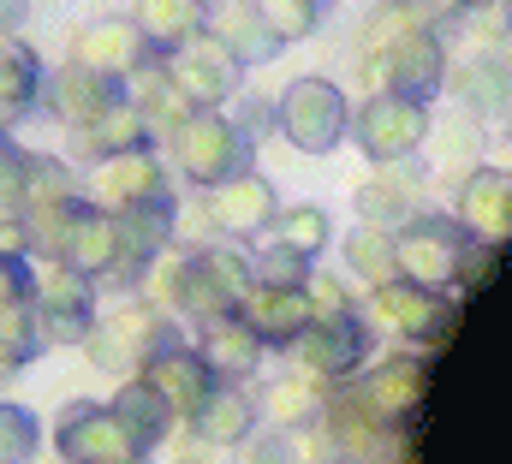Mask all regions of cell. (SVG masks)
<instances>
[{
	"label": "cell",
	"instance_id": "1",
	"mask_svg": "<svg viewBox=\"0 0 512 464\" xmlns=\"http://www.w3.org/2000/svg\"><path fill=\"white\" fill-rule=\"evenodd\" d=\"M60 453L72 464H131L143 453V441L120 405H78L60 423Z\"/></svg>",
	"mask_w": 512,
	"mask_h": 464
},
{
	"label": "cell",
	"instance_id": "2",
	"mask_svg": "<svg viewBox=\"0 0 512 464\" xmlns=\"http://www.w3.org/2000/svg\"><path fill=\"white\" fill-rule=\"evenodd\" d=\"M280 125H286V137H292L298 149L328 155V149L346 137V102H340V90H334V84L304 78V84H292V90H286V102H280Z\"/></svg>",
	"mask_w": 512,
	"mask_h": 464
},
{
	"label": "cell",
	"instance_id": "3",
	"mask_svg": "<svg viewBox=\"0 0 512 464\" xmlns=\"http://www.w3.org/2000/svg\"><path fill=\"white\" fill-rule=\"evenodd\" d=\"M179 167L191 173V179H203V185H221L227 173H239L245 167V137H239V125H227V119L215 114H191L179 125Z\"/></svg>",
	"mask_w": 512,
	"mask_h": 464
},
{
	"label": "cell",
	"instance_id": "4",
	"mask_svg": "<svg viewBox=\"0 0 512 464\" xmlns=\"http://www.w3.org/2000/svg\"><path fill=\"white\" fill-rule=\"evenodd\" d=\"M417 137H423V108L417 102H405V96H376L364 114H358V149L370 155V161H399L405 149H417Z\"/></svg>",
	"mask_w": 512,
	"mask_h": 464
},
{
	"label": "cell",
	"instance_id": "5",
	"mask_svg": "<svg viewBox=\"0 0 512 464\" xmlns=\"http://www.w3.org/2000/svg\"><path fill=\"white\" fill-rule=\"evenodd\" d=\"M399 268H405V280L441 292L447 280H459V232L447 221H423L417 232L399 238Z\"/></svg>",
	"mask_w": 512,
	"mask_h": 464
},
{
	"label": "cell",
	"instance_id": "6",
	"mask_svg": "<svg viewBox=\"0 0 512 464\" xmlns=\"http://www.w3.org/2000/svg\"><path fill=\"white\" fill-rule=\"evenodd\" d=\"M143 24H126V18H102V24H90L84 30V42H78V60L90 66V72H108V78H120L131 66H143Z\"/></svg>",
	"mask_w": 512,
	"mask_h": 464
},
{
	"label": "cell",
	"instance_id": "7",
	"mask_svg": "<svg viewBox=\"0 0 512 464\" xmlns=\"http://www.w3.org/2000/svg\"><path fill=\"white\" fill-rule=\"evenodd\" d=\"M245 316L262 340H292L298 328H316V304L298 286H262L245 298Z\"/></svg>",
	"mask_w": 512,
	"mask_h": 464
},
{
	"label": "cell",
	"instance_id": "8",
	"mask_svg": "<svg viewBox=\"0 0 512 464\" xmlns=\"http://www.w3.org/2000/svg\"><path fill=\"white\" fill-rule=\"evenodd\" d=\"M376 316L382 322H393L399 334H441L447 328V304L429 292V286H417V280H387V286H376Z\"/></svg>",
	"mask_w": 512,
	"mask_h": 464
},
{
	"label": "cell",
	"instance_id": "9",
	"mask_svg": "<svg viewBox=\"0 0 512 464\" xmlns=\"http://www.w3.org/2000/svg\"><path fill=\"white\" fill-rule=\"evenodd\" d=\"M173 78L191 90V96H227L239 84V60L227 54L221 36H197L179 60H173Z\"/></svg>",
	"mask_w": 512,
	"mask_h": 464
},
{
	"label": "cell",
	"instance_id": "10",
	"mask_svg": "<svg viewBox=\"0 0 512 464\" xmlns=\"http://www.w3.org/2000/svg\"><path fill=\"white\" fill-rule=\"evenodd\" d=\"M298 357L316 369V375H340L364 357V328L352 316H322L310 328V340H298Z\"/></svg>",
	"mask_w": 512,
	"mask_h": 464
},
{
	"label": "cell",
	"instance_id": "11",
	"mask_svg": "<svg viewBox=\"0 0 512 464\" xmlns=\"http://www.w3.org/2000/svg\"><path fill=\"white\" fill-rule=\"evenodd\" d=\"M155 191H161V167L149 161V155H137V149H126L120 161H108L102 173H96V197L114 209H143V203H155Z\"/></svg>",
	"mask_w": 512,
	"mask_h": 464
},
{
	"label": "cell",
	"instance_id": "12",
	"mask_svg": "<svg viewBox=\"0 0 512 464\" xmlns=\"http://www.w3.org/2000/svg\"><path fill=\"white\" fill-rule=\"evenodd\" d=\"M459 215L483 232V238L512 232V179L507 173H495V167L471 173V185H465V197H459Z\"/></svg>",
	"mask_w": 512,
	"mask_h": 464
},
{
	"label": "cell",
	"instance_id": "13",
	"mask_svg": "<svg viewBox=\"0 0 512 464\" xmlns=\"http://www.w3.org/2000/svg\"><path fill=\"white\" fill-rule=\"evenodd\" d=\"M78 274H96L120 256V227L96 209H72V227H66V250H60Z\"/></svg>",
	"mask_w": 512,
	"mask_h": 464
},
{
	"label": "cell",
	"instance_id": "14",
	"mask_svg": "<svg viewBox=\"0 0 512 464\" xmlns=\"http://www.w3.org/2000/svg\"><path fill=\"white\" fill-rule=\"evenodd\" d=\"M161 393H167V405H179V411H203L215 393H209V357H185V351H173V357H155V375H149Z\"/></svg>",
	"mask_w": 512,
	"mask_h": 464
},
{
	"label": "cell",
	"instance_id": "15",
	"mask_svg": "<svg viewBox=\"0 0 512 464\" xmlns=\"http://www.w3.org/2000/svg\"><path fill=\"white\" fill-rule=\"evenodd\" d=\"M114 78L108 72H90V66H78V72H60V96H54V108L72 119V125H96V119L114 108V90H108Z\"/></svg>",
	"mask_w": 512,
	"mask_h": 464
},
{
	"label": "cell",
	"instance_id": "16",
	"mask_svg": "<svg viewBox=\"0 0 512 464\" xmlns=\"http://www.w3.org/2000/svg\"><path fill=\"white\" fill-rule=\"evenodd\" d=\"M364 387H370L376 411L393 423V417H405V405H417V393H423V363H417V357H382Z\"/></svg>",
	"mask_w": 512,
	"mask_h": 464
},
{
	"label": "cell",
	"instance_id": "17",
	"mask_svg": "<svg viewBox=\"0 0 512 464\" xmlns=\"http://www.w3.org/2000/svg\"><path fill=\"white\" fill-rule=\"evenodd\" d=\"M209 369L215 375H251L256 369V357H262V334H256L251 322H209Z\"/></svg>",
	"mask_w": 512,
	"mask_h": 464
},
{
	"label": "cell",
	"instance_id": "18",
	"mask_svg": "<svg viewBox=\"0 0 512 464\" xmlns=\"http://www.w3.org/2000/svg\"><path fill=\"white\" fill-rule=\"evenodd\" d=\"M393 84L411 90V96H429V90L441 84V48H435L423 30H411V36L393 42Z\"/></svg>",
	"mask_w": 512,
	"mask_h": 464
},
{
	"label": "cell",
	"instance_id": "19",
	"mask_svg": "<svg viewBox=\"0 0 512 464\" xmlns=\"http://www.w3.org/2000/svg\"><path fill=\"white\" fill-rule=\"evenodd\" d=\"M137 24L149 42H197L203 30V0H143Z\"/></svg>",
	"mask_w": 512,
	"mask_h": 464
},
{
	"label": "cell",
	"instance_id": "20",
	"mask_svg": "<svg viewBox=\"0 0 512 464\" xmlns=\"http://www.w3.org/2000/svg\"><path fill=\"white\" fill-rule=\"evenodd\" d=\"M268 185H256V179H239V185H221L215 197H209V215L221 221V227L233 232H256L262 221H268Z\"/></svg>",
	"mask_w": 512,
	"mask_h": 464
},
{
	"label": "cell",
	"instance_id": "21",
	"mask_svg": "<svg viewBox=\"0 0 512 464\" xmlns=\"http://www.w3.org/2000/svg\"><path fill=\"white\" fill-rule=\"evenodd\" d=\"M191 90L173 78V72H149L143 78V90H137V114H143V125H185L191 119Z\"/></svg>",
	"mask_w": 512,
	"mask_h": 464
},
{
	"label": "cell",
	"instance_id": "22",
	"mask_svg": "<svg viewBox=\"0 0 512 464\" xmlns=\"http://www.w3.org/2000/svg\"><path fill=\"white\" fill-rule=\"evenodd\" d=\"M197 417H203V441H215V447H239L256 423L251 399H239V393H215Z\"/></svg>",
	"mask_w": 512,
	"mask_h": 464
},
{
	"label": "cell",
	"instance_id": "23",
	"mask_svg": "<svg viewBox=\"0 0 512 464\" xmlns=\"http://www.w3.org/2000/svg\"><path fill=\"white\" fill-rule=\"evenodd\" d=\"M346 262H352L364 280L387 286V280H393V268H399V244H387L382 232H352V238H346Z\"/></svg>",
	"mask_w": 512,
	"mask_h": 464
},
{
	"label": "cell",
	"instance_id": "24",
	"mask_svg": "<svg viewBox=\"0 0 512 464\" xmlns=\"http://www.w3.org/2000/svg\"><path fill=\"white\" fill-rule=\"evenodd\" d=\"M137 131H143V114L126 108V114H108L96 119V125H84V137H78V149H90V155H108V149H131L137 143Z\"/></svg>",
	"mask_w": 512,
	"mask_h": 464
},
{
	"label": "cell",
	"instance_id": "25",
	"mask_svg": "<svg viewBox=\"0 0 512 464\" xmlns=\"http://www.w3.org/2000/svg\"><path fill=\"white\" fill-rule=\"evenodd\" d=\"M358 215H364V221H399V215H405V179L376 173V179L358 191Z\"/></svg>",
	"mask_w": 512,
	"mask_h": 464
},
{
	"label": "cell",
	"instance_id": "26",
	"mask_svg": "<svg viewBox=\"0 0 512 464\" xmlns=\"http://www.w3.org/2000/svg\"><path fill=\"white\" fill-rule=\"evenodd\" d=\"M256 12L280 42H292V36H304L316 24V0H256Z\"/></svg>",
	"mask_w": 512,
	"mask_h": 464
},
{
	"label": "cell",
	"instance_id": "27",
	"mask_svg": "<svg viewBox=\"0 0 512 464\" xmlns=\"http://www.w3.org/2000/svg\"><path fill=\"white\" fill-rule=\"evenodd\" d=\"M280 244H292V250H322L328 244V215L322 209H286L280 215Z\"/></svg>",
	"mask_w": 512,
	"mask_h": 464
},
{
	"label": "cell",
	"instance_id": "28",
	"mask_svg": "<svg viewBox=\"0 0 512 464\" xmlns=\"http://www.w3.org/2000/svg\"><path fill=\"white\" fill-rule=\"evenodd\" d=\"M471 84H483V90H471V96H477V108H489V114L512 108V66H507V60H483V66L471 72Z\"/></svg>",
	"mask_w": 512,
	"mask_h": 464
},
{
	"label": "cell",
	"instance_id": "29",
	"mask_svg": "<svg viewBox=\"0 0 512 464\" xmlns=\"http://www.w3.org/2000/svg\"><path fill=\"white\" fill-rule=\"evenodd\" d=\"M304 268H310V256H304V250H292V244L262 250V274H268V286H298V280H304Z\"/></svg>",
	"mask_w": 512,
	"mask_h": 464
},
{
	"label": "cell",
	"instance_id": "30",
	"mask_svg": "<svg viewBox=\"0 0 512 464\" xmlns=\"http://www.w3.org/2000/svg\"><path fill=\"white\" fill-rule=\"evenodd\" d=\"M268 417H274V423L310 417V387H304V381H286V387H274V393H268Z\"/></svg>",
	"mask_w": 512,
	"mask_h": 464
},
{
	"label": "cell",
	"instance_id": "31",
	"mask_svg": "<svg viewBox=\"0 0 512 464\" xmlns=\"http://www.w3.org/2000/svg\"><path fill=\"white\" fill-rule=\"evenodd\" d=\"M30 447H36V429H30V411H6V464H24L30 459Z\"/></svg>",
	"mask_w": 512,
	"mask_h": 464
},
{
	"label": "cell",
	"instance_id": "32",
	"mask_svg": "<svg viewBox=\"0 0 512 464\" xmlns=\"http://www.w3.org/2000/svg\"><path fill=\"white\" fill-rule=\"evenodd\" d=\"M310 304H316L322 316H346V286L328 280V274H310Z\"/></svg>",
	"mask_w": 512,
	"mask_h": 464
},
{
	"label": "cell",
	"instance_id": "33",
	"mask_svg": "<svg viewBox=\"0 0 512 464\" xmlns=\"http://www.w3.org/2000/svg\"><path fill=\"white\" fill-rule=\"evenodd\" d=\"M251 464H298V459H292V447H286V441H268V447H256Z\"/></svg>",
	"mask_w": 512,
	"mask_h": 464
},
{
	"label": "cell",
	"instance_id": "34",
	"mask_svg": "<svg viewBox=\"0 0 512 464\" xmlns=\"http://www.w3.org/2000/svg\"><path fill=\"white\" fill-rule=\"evenodd\" d=\"M507 24H512V0H507Z\"/></svg>",
	"mask_w": 512,
	"mask_h": 464
}]
</instances>
